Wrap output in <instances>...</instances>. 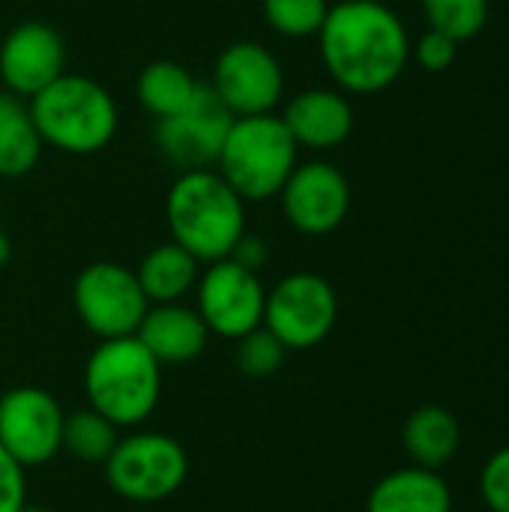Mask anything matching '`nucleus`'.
Returning <instances> with one entry per match:
<instances>
[{"instance_id":"obj_1","label":"nucleus","mask_w":509,"mask_h":512,"mask_svg":"<svg viewBox=\"0 0 509 512\" xmlns=\"http://www.w3.org/2000/svg\"><path fill=\"white\" fill-rule=\"evenodd\" d=\"M321 60L348 93H381L399 81L411 60L402 18L381 0H342L318 30Z\"/></svg>"},{"instance_id":"obj_2","label":"nucleus","mask_w":509,"mask_h":512,"mask_svg":"<svg viewBox=\"0 0 509 512\" xmlns=\"http://www.w3.org/2000/svg\"><path fill=\"white\" fill-rule=\"evenodd\" d=\"M171 240L201 264L231 255L246 234V201L213 168L183 171L165 201Z\"/></svg>"},{"instance_id":"obj_3","label":"nucleus","mask_w":509,"mask_h":512,"mask_svg":"<svg viewBox=\"0 0 509 512\" xmlns=\"http://www.w3.org/2000/svg\"><path fill=\"white\" fill-rule=\"evenodd\" d=\"M84 396L117 429H138L159 405L162 363L138 336L102 339L84 366Z\"/></svg>"},{"instance_id":"obj_4","label":"nucleus","mask_w":509,"mask_h":512,"mask_svg":"<svg viewBox=\"0 0 509 512\" xmlns=\"http://www.w3.org/2000/svg\"><path fill=\"white\" fill-rule=\"evenodd\" d=\"M27 102L42 144H51L60 153L90 156L105 150L117 135V102L87 75L63 72Z\"/></svg>"},{"instance_id":"obj_5","label":"nucleus","mask_w":509,"mask_h":512,"mask_svg":"<svg viewBox=\"0 0 509 512\" xmlns=\"http://www.w3.org/2000/svg\"><path fill=\"white\" fill-rule=\"evenodd\" d=\"M297 141L276 114L234 117L219 150V174L243 201L279 198L297 168Z\"/></svg>"},{"instance_id":"obj_6","label":"nucleus","mask_w":509,"mask_h":512,"mask_svg":"<svg viewBox=\"0 0 509 512\" xmlns=\"http://www.w3.org/2000/svg\"><path fill=\"white\" fill-rule=\"evenodd\" d=\"M189 477L183 444L165 432L120 435L105 459L108 489L129 504H162L174 498Z\"/></svg>"},{"instance_id":"obj_7","label":"nucleus","mask_w":509,"mask_h":512,"mask_svg":"<svg viewBox=\"0 0 509 512\" xmlns=\"http://www.w3.org/2000/svg\"><path fill=\"white\" fill-rule=\"evenodd\" d=\"M72 303L81 324L99 342L135 336L150 309L135 270L114 261L87 264L72 285Z\"/></svg>"},{"instance_id":"obj_8","label":"nucleus","mask_w":509,"mask_h":512,"mask_svg":"<svg viewBox=\"0 0 509 512\" xmlns=\"http://www.w3.org/2000/svg\"><path fill=\"white\" fill-rule=\"evenodd\" d=\"M339 318V297L318 273H291L267 291L264 327L288 348L309 351L321 345Z\"/></svg>"},{"instance_id":"obj_9","label":"nucleus","mask_w":509,"mask_h":512,"mask_svg":"<svg viewBox=\"0 0 509 512\" xmlns=\"http://www.w3.org/2000/svg\"><path fill=\"white\" fill-rule=\"evenodd\" d=\"M198 315L207 324L210 336L237 342L240 336L258 330L264 324L267 288L258 273L243 264L222 258L207 264L195 285Z\"/></svg>"},{"instance_id":"obj_10","label":"nucleus","mask_w":509,"mask_h":512,"mask_svg":"<svg viewBox=\"0 0 509 512\" xmlns=\"http://www.w3.org/2000/svg\"><path fill=\"white\" fill-rule=\"evenodd\" d=\"M66 411L42 387H12L0 396V447L27 471L63 453Z\"/></svg>"},{"instance_id":"obj_11","label":"nucleus","mask_w":509,"mask_h":512,"mask_svg":"<svg viewBox=\"0 0 509 512\" xmlns=\"http://www.w3.org/2000/svg\"><path fill=\"white\" fill-rule=\"evenodd\" d=\"M231 123L234 114L216 90L210 84H198L192 102L180 114L156 123V147L180 171L213 168Z\"/></svg>"},{"instance_id":"obj_12","label":"nucleus","mask_w":509,"mask_h":512,"mask_svg":"<svg viewBox=\"0 0 509 512\" xmlns=\"http://www.w3.org/2000/svg\"><path fill=\"white\" fill-rule=\"evenodd\" d=\"M210 87L234 117L273 114L285 93V72L261 42H234L216 57Z\"/></svg>"},{"instance_id":"obj_13","label":"nucleus","mask_w":509,"mask_h":512,"mask_svg":"<svg viewBox=\"0 0 509 512\" xmlns=\"http://www.w3.org/2000/svg\"><path fill=\"white\" fill-rule=\"evenodd\" d=\"M279 198L288 225L306 237L333 234L351 210L348 177L336 165L321 159L297 165L288 183L282 186Z\"/></svg>"},{"instance_id":"obj_14","label":"nucleus","mask_w":509,"mask_h":512,"mask_svg":"<svg viewBox=\"0 0 509 512\" xmlns=\"http://www.w3.org/2000/svg\"><path fill=\"white\" fill-rule=\"evenodd\" d=\"M66 72V45L51 24L24 21L0 42V84L18 99H33Z\"/></svg>"},{"instance_id":"obj_15","label":"nucleus","mask_w":509,"mask_h":512,"mask_svg":"<svg viewBox=\"0 0 509 512\" xmlns=\"http://www.w3.org/2000/svg\"><path fill=\"white\" fill-rule=\"evenodd\" d=\"M282 123L288 126L297 147L306 150H333L348 141L354 129V108L339 90H303L297 93L285 111Z\"/></svg>"},{"instance_id":"obj_16","label":"nucleus","mask_w":509,"mask_h":512,"mask_svg":"<svg viewBox=\"0 0 509 512\" xmlns=\"http://www.w3.org/2000/svg\"><path fill=\"white\" fill-rule=\"evenodd\" d=\"M135 336L162 366H183L204 354L210 330L198 309L183 303H156L147 309Z\"/></svg>"},{"instance_id":"obj_17","label":"nucleus","mask_w":509,"mask_h":512,"mask_svg":"<svg viewBox=\"0 0 509 512\" xmlns=\"http://www.w3.org/2000/svg\"><path fill=\"white\" fill-rule=\"evenodd\" d=\"M366 512H453V492L438 471L399 468L372 486Z\"/></svg>"},{"instance_id":"obj_18","label":"nucleus","mask_w":509,"mask_h":512,"mask_svg":"<svg viewBox=\"0 0 509 512\" xmlns=\"http://www.w3.org/2000/svg\"><path fill=\"white\" fill-rule=\"evenodd\" d=\"M402 444L414 465L441 471L459 453L462 426L453 411H447L441 405H423V408L411 411V417L405 420Z\"/></svg>"},{"instance_id":"obj_19","label":"nucleus","mask_w":509,"mask_h":512,"mask_svg":"<svg viewBox=\"0 0 509 512\" xmlns=\"http://www.w3.org/2000/svg\"><path fill=\"white\" fill-rule=\"evenodd\" d=\"M138 285L147 294L150 306L156 303H180L201 276V261L195 255H189L180 243H162L156 249H150L138 270Z\"/></svg>"},{"instance_id":"obj_20","label":"nucleus","mask_w":509,"mask_h":512,"mask_svg":"<svg viewBox=\"0 0 509 512\" xmlns=\"http://www.w3.org/2000/svg\"><path fill=\"white\" fill-rule=\"evenodd\" d=\"M42 156V135L18 96L0 93V177H24Z\"/></svg>"},{"instance_id":"obj_21","label":"nucleus","mask_w":509,"mask_h":512,"mask_svg":"<svg viewBox=\"0 0 509 512\" xmlns=\"http://www.w3.org/2000/svg\"><path fill=\"white\" fill-rule=\"evenodd\" d=\"M198 84L201 81H195L186 66L174 60H153L138 72L135 96L144 111H150L156 120H165L180 114L192 102Z\"/></svg>"},{"instance_id":"obj_22","label":"nucleus","mask_w":509,"mask_h":512,"mask_svg":"<svg viewBox=\"0 0 509 512\" xmlns=\"http://www.w3.org/2000/svg\"><path fill=\"white\" fill-rule=\"evenodd\" d=\"M117 441H120V429L93 408L72 411L63 420V453H69L78 462L105 465Z\"/></svg>"},{"instance_id":"obj_23","label":"nucleus","mask_w":509,"mask_h":512,"mask_svg":"<svg viewBox=\"0 0 509 512\" xmlns=\"http://www.w3.org/2000/svg\"><path fill=\"white\" fill-rule=\"evenodd\" d=\"M420 6L429 27L456 42L480 36L489 21V0H420Z\"/></svg>"},{"instance_id":"obj_24","label":"nucleus","mask_w":509,"mask_h":512,"mask_svg":"<svg viewBox=\"0 0 509 512\" xmlns=\"http://www.w3.org/2000/svg\"><path fill=\"white\" fill-rule=\"evenodd\" d=\"M327 12H330L327 0H264L267 24L291 39L318 36Z\"/></svg>"},{"instance_id":"obj_25","label":"nucleus","mask_w":509,"mask_h":512,"mask_svg":"<svg viewBox=\"0 0 509 512\" xmlns=\"http://www.w3.org/2000/svg\"><path fill=\"white\" fill-rule=\"evenodd\" d=\"M285 354H288V348L261 324L258 330L237 339L234 363L246 378H270L282 369Z\"/></svg>"},{"instance_id":"obj_26","label":"nucleus","mask_w":509,"mask_h":512,"mask_svg":"<svg viewBox=\"0 0 509 512\" xmlns=\"http://www.w3.org/2000/svg\"><path fill=\"white\" fill-rule=\"evenodd\" d=\"M480 495L492 512H509V444L495 450L480 471Z\"/></svg>"},{"instance_id":"obj_27","label":"nucleus","mask_w":509,"mask_h":512,"mask_svg":"<svg viewBox=\"0 0 509 512\" xmlns=\"http://www.w3.org/2000/svg\"><path fill=\"white\" fill-rule=\"evenodd\" d=\"M411 54H414V60H417L423 69H429V72H444V69H450V66L456 63L459 42L450 39L447 33H438V30L429 27V30L417 39V45L411 48Z\"/></svg>"},{"instance_id":"obj_28","label":"nucleus","mask_w":509,"mask_h":512,"mask_svg":"<svg viewBox=\"0 0 509 512\" xmlns=\"http://www.w3.org/2000/svg\"><path fill=\"white\" fill-rule=\"evenodd\" d=\"M27 504V471L0 447V512H18Z\"/></svg>"},{"instance_id":"obj_29","label":"nucleus","mask_w":509,"mask_h":512,"mask_svg":"<svg viewBox=\"0 0 509 512\" xmlns=\"http://www.w3.org/2000/svg\"><path fill=\"white\" fill-rule=\"evenodd\" d=\"M231 261H237V264H243L246 270H252V273H261V267L267 264V258H270V249H267V243L261 240V237H252V234H243L240 240H237V246L231 249V255H228Z\"/></svg>"},{"instance_id":"obj_30","label":"nucleus","mask_w":509,"mask_h":512,"mask_svg":"<svg viewBox=\"0 0 509 512\" xmlns=\"http://www.w3.org/2000/svg\"><path fill=\"white\" fill-rule=\"evenodd\" d=\"M9 258H12V243H9V237L0 231V267H6Z\"/></svg>"},{"instance_id":"obj_31","label":"nucleus","mask_w":509,"mask_h":512,"mask_svg":"<svg viewBox=\"0 0 509 512\" xmlns=\"http://www.w3.org/2000/svg\"><path fill=\"white\" fill-rule=\"evenodd\" d=\"M18 512H51V510H45V507H33V504H24Z\"/></svg>"}]
</instances>
